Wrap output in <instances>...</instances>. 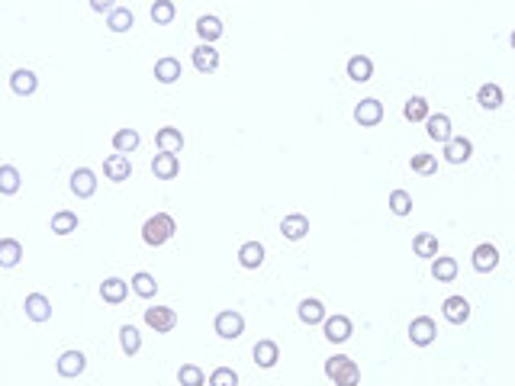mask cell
Returning <instances> with one entry per match:
<instances>
[{
    "label": "cell",
    "instance_id": "obj_1",
    "mask_svg": "<svg viewBox=\"0 0 515 386\" xmlns=\"http://www.w3.org/2000/svg\"><path fill=\"white\" fill-rule=\"evenodd\" d=\"M326 377H329L335 386H357V380H361V370H357V364L351 358H345V354H335V358L326 360Z\"/></svg>",
    "mask_w": 515,
    "mask_h": 386
},
{
    "label": "cell",
    "instance_id": "obj_2",
    "mask_svg": "<svg viewBox=\"0 0 515 386\" xmlns=\"http://www.w3.org/2000/svg\"><path fill=\"white\" fill-rule=\"evenodd\" d=\"M174 228L178 226H174V219H171L168 212H155V216L142 226V242L151 245V248H158V245H164V242H171Z\"/></svg>",
    "mask_w": 515,
    "mask_h": 386
},
{
    "label": "cell",
    "instance_id": "obj_3",
    "mask_svg": "<svg viewBox=\"0 0 515 386\" xmlns=\"http://www.w3.org/2000/svg\"><path fill=\"white\" fill-rule=\"evenodd\" d=\"M242 332H245V319H242V312H235V309H222L219 316H216V335H219V338L235 342Z\"/></svg>",
    "mask_w": 515,
    "mask_h": 386
},
{
    "label": "cell",
    "instance_id": "obj_4",
    "mask_svg": "<svg viewBox=\"0 0 515 386\" xmlns=\"http://www.w3.org/2000/svg\"><path fill=\"white\" fill-rule=\"evenodd\" d=\"M145 325L155 328V332H171L178 325V312L171 306H151V309H145Z\"/></svg>",
    "mask_w": 515,
    "mask_h": 386
},
{
    "label": "cell",
    "instance_id": "obj_5",
    "mask_svg": "<svg viewBox=\"0 0 515 386\" xmlns=\"http://www.w3.org/2000/svg\"><path fill=\"white\" fill-rule=\"evenodd\" d=\"M435 335H438V328L428 316L412 319V325H409V338H412V344H419V348H428V344L435 342Z\"/></svg>",
    "mask_w": 515,
    "mask_h": 386
},
{
    "label": "cell",
    "instance_id": "obj_6",
    "mask_svg": "<svg viewBox=\"0 0 515 386\" xmlns=\"http://www.w3.org/2000/svg\"><path fill=\"white\" fill-rule=\"evenodd\" d=\"M151 174L158 177V181H174V177L180 174L178 155H164V151H158V155L151 158Z\"/></svg>",
    "mask_w": 515,
    "mask_h": 386
},
{
    "label": "cell",
    "instance_id": "obj_7",
    "mask_svg": "<svg viewBox=\"0 0 515 386\" xmlns=\"http://www.w3.org/2000/svg\"><path fill=\"white\" fill-rule=\"evenodd\" d=\"M473 155V145L471 139H464V135H454L448 145H444V161L448 165H464V161H471Z\"/></svg>",
    "mask_w": 515,
    "mask_h": 386
},
{
    "label": "cell",
    "instance_id": "obj_8",
    "mask_svg": "<svg viewBox=\"0 0 515 386\" xmlns=\"http://www.w3.org/2000/svg\"><path fill=\"white\" fill-rule=\"evenodd\" d=\"M194 68L200 71V74H213V71L219 68V52H216L213 45L200 42L194 49Z\"/></svg>",
    "mask_w": 515,
    "mask_h": 386
},
{
    "label": "cell",
    "instance_id": "obj_9",
    "mask_svg": "<svg viewBox=\"0 0 515 386\" xmlns=\"http://www.w3.org/2000/svg\"><path fill=\"white\" fill-rule=\"evenodd\" d=\"M355 119L361 126H377L383 119V103H380V100H373V96L361 100V103L355 106Z\"/></svg>",
    "mask_w": 515,
    "mask_h": 386
},
{
    "label": "cell",
    "instance_id": "obj_10",
    "mask_svg": "<svg viewBox=\"0 0 515 386\" xmlns=\"http://www.w3.org/2000/svg\"><path fill=\"white\" fill-rule=\"evenodd\" d=\"M71 190L78 193L81 200H87V196L97 193V177H94L90 167H78V171H74V174H71Z\"/></svg>",
    "mask_w": 515,
    "mask_h": 386
},
{
    "label": "cell",
    "instance_id": "obj_11",
    "mask_svg": "<svg viewBox=\"0 0 515 386\" xmlns=\"http://www.w3.org/2000/svg\"><path fill=\"white\" fill-rule=\"evenodd\" d=\"M326 338L332 344H345L351 338V319L348 316H329L326 319Z\"/></svg>",
    "mask_w": 515,
    "mask_h": 386
},
{
    "label": "cell",
    "instance_id": "obj_12",
    "mask_svg": "<svg viewBox=\"0 0 515 386\" xmlns=\"http://www.w3.org/2000/svg\"><path fill=\"white\" fill-rule=\"evenodd\" d=\"M103 174L110 177V181H129L133 177V165H129V155H110L107 161H103Z\"/></svg>",
    "mask_w": 515,
    "mask_h": 386
},
{
    "label": "cell",
    "instance_id": "obj_13",
    "mask_svg": "<svg viewBox=\"0 0 515 386\" xmlns=\"http://www.w3.org/2000/svg\"><path fill=\"white\" fill-rule=\"evenodd\" d=\"M280 232H284V238H290V242H300V238H306V232H310V219H306L303 212H290V216H284V222H280Z\"/></svg>",
    "mask_w": 515,
    "mask_h": 386
},
{
    "label": "cell",
    "instance_id": "obj_14",
    "mask_svg": "<svg viewBox=\"0 0 515 386\" xmlns=\"http://www.w3.org/2000/svg\"><path fill=\"white\" fill-rule=\"evenodd\" d=\"M444 319L451 325H464L471 319V303L464 296H448L444 299Z\"/></svg>",
    "mask_w": 515,
    "mask_h": 386
},
{
    "label": "cell",
    "instance_id": "obj_15",
    "mask_svg": "<svg viewBox=\"0 0 515 386\" xmlns=\"http://www.w3.org/2000/svg\"><path fill=\"white\" fill-rule=\"evenodd\" d=\"M55 367H58V374H62V377H78V374H84V367H87V358H84V354L81 351H65L62 358H58V364H55Z\"/></svg>",
    "mask_w": 515,
    "mask_h": 386
},
{
    "label": "cell",
    "instance_id": "obj_16",
    "mask_svg": "<svg viewBox=\"0 0 515 386\" xmlns=\"http://www.w3.org/2000/svg\"><path fill=\"white\" fill-rule=\"evenodd\" d=\"M425 129H428V139L441 142V145H448V142L454 139V135H451V119H448L444 113L428 116V119H425Z\"/></svg>",
    "mask_w": 515,
    "mask_h": 386
},
{
    "label": "cell",
    "instance_id": "obj_17",
    "mask_svg": "<svg viewBox=\"0 0 515 386\" xmlns=\"http://www.w3.org/2000/svg\"><path fill=\"white\" fill-rule=\"evenodd\" d=\"M155 142H158V151H164V155H178V151L184 149V135H180V129H174V126L158 129Z\"/></svg>",
    "mask_w": 515,
    "mask_h": 386
},
{
    "label": "cell",
    "instance_id": "obj_18",
    "mask_svg": "<svg viewBox=\"0 0 515 386\" xmlns=\"http://www.w3.org/2000/svg\"><path fill=\"white\" fill-rule=\"evenodd\" d=\"M239 264L245 271H258L261 264H264V245L261 242H245L239 248Z\"/></svg>",
    "mask_w": 515,
    "mask_h": 386
},
{
    "label": "cell",
    "instance_id": "obj_19",
    "mask_svg": "<svg viewBox=\"0 0 515 386\" xmlns=\"http://www.w3.org/2000/svg\"><path fill=\"white\" fill-rule=\"evenodd\" d=\"M26 316L33 322H49L52 319V303L42 296V293H29L26 296Z\"/></svg>",
    "mask_w": 515,
    "mask_h": 386
},
{
    "label": "cell",
    "instance_id": "obj_20",
    "mask_svg": "<svg viewBox=\"0 0 515 386\" xmlns=\"http://www.w3.org/2000/svg\"><path fill=\"white\" fill-rule=\"evenodd\" d=\"M496 264H499V251L493 245H477V248H473V271L489 274V271H496Z\"/></svg>",
    "mask_w": 515,
    "mask_h": 386
},
{
    "label": "cell",
    "instance_id": "obj_21",
    "mask_svg": "<svg viewBox=\"0 0 515 386\" xmlns=\"http://www.w3.org/2000/svg\"><path fill=\"white\" fill-rule=\"evenodd\" d=\"M129 287L133 283H126V280H119V277H107V280L100 283V296H103V303H123L126 299V293H129Z\"/></svg>",
    "mask_w": 515,
    "mask_h": 386
},
{
    "label": "cell",
    "instance_id": "obj_22",
    "mask_svg": "<svg viewBox=\"0 0 515 386\" xmlns=\"http://www.w3.org/2000/svg\"><path fill=\"white\" fill-rule=\"evenodd\" d=\"M10 87L17 90L19 96H29V94H36L39 78L29 68H19V71H13V74H10Z\"/></svg>",
    "mask_w": 515,
    "mask_h": 386
},
{
    "label": "cell",
    "instance_id": "obj_23",
    "mask_svg": "<svg viewBox=\"0 0 515 386\" xmlns=\"http://www.w3.org/2000/svg\"><path fill=\"white\" fill-rule=\"evenodd\" d=\"M180 74H184V68H180V62L178 58H171V55H164V58L155 62V78H158L161 84H174Z\"/></svg>",
    "mask_w": 515,
    "mask_h": 386
},
{
    "label": "cell",
    "instance_id": "obj_24",
    "mask_svg": "<svg viewBox=\"0 0 515 386\" xmlns=\"http://www.w3.org/2000/svg\"><path fill=\"white\" fill-rule=\"evenodd\" d=\"M348 78L357 81V84H364V81L373 78V62L367 55H355V58H348Z\"/></svg>",
    "mask_w": 515,
    "mask_h": 386
},
{
    "label": "cell",
    "instance_id": "obj_25",
    "mask_svg": "<svg viewBox=\"0 0 515 386\" xmlns=\"http://www.w3.org/2000/svg\"><path fill=\"white\" fill-rule=\"evenodd\" d=\"M277 360H280V348H277V342L264 338V342L255 344V364L258 367H274Z\"/></svg>",
    "mask_w": 515,
    "mask_h": 386
},
{
    "label": "cell",
    "instance_id": "obj_26",
    "mask_svg": "<svg viewBox=\"0 0 515 386\" xmlns=\"http://www.w3.org/2000/svg\"><path fill=\"white\" fill-rule=\"evenodd\" d=\"M326 306H322L319 299H303L300 303V322H306V325H319V322H326Z\"/></svg>",
    "mask_w": 515,
    "mask_h": 386
},
{
    "label": "cell",
    "instance_id": "obj_27",
    "mask_svg": "<svg viewBox=\"0 0 515 386\" xmlns=\"http://www.w3.org/2000/svg\"><path fill=\"white\" fill-rule=\"evenodd\" d=\"M196 33H200V39H203L206 45H213L222 35V19L219 17H200L196 19Z\"/></svg>",
    "mask_w": 515,
    "mask_h": 386
},
{
    "label": "cell",
    "instance_id": "obj_28",
    "mask_svg": "<svg viewBox=\"0 0 515 386\" xmlns=\"http://www.w3.org/2000/svg\"><path fill=\"white\" fill-rule=\"evenodd\" d=\"M139 142H142V135L135 129H119L113 135V149H116V155H129V151L139 149Z\"/></svg>",
    "mask_w": 515,
    "mask_h": 386
},
{
    "label": "cell",
    "instance_id": "obj_29",
    "mask_svg": "<svg viewBox=\"0 0 515 386\" xmlns=\"http://www.w3.org/2000/svg\"><path fill=\"white\" fill-rule=\"evenodd\" d=\"M403 116H406L409 123H422V119H428V100L425 96H409L406 106H403Z\"/></svg>",
    "mask_w": 515,
    "mask_h": 386
},
{
    "label": "cell",
    "instance_id": "obj_30",
    "mask_svg": "<svg viewBox=\"0 0 515 386\" xmlns=\"http://www.w3.org/2000/svg\"><path fill=\"white\" fill-rule=\"evenodd\" d=\"M477 103L483 106V110H499V106H503V87H499V84H483V87L477 90Z\"/></svg>",
    "mask_w": 515,
    "mask_h": 386
},
{
    "label": "cell",
    "instance_id": "obj_31",
    "mask_svg": "<svg viewBox=\"0 0 515 386\" xmlns=\"http://www.w3.org/2000/svg\"><path fill=\"white\" fill-rule=\"evenodd\" d=\"M52 232L55 235H71V232H78V216H74L71 210H58L52 216Z\"/></svg>",
    "mask_w": 515,
    "mask_h": 386
},
{
    "label": "cell",
    "instance_id": "obj_32",
    "mask_svg": "<svg viewBox=\"0 0 515 386\" xmlns=\"http://www.w3.org/2000/svg\"><path fill=\"white\" fill-rule=\"evenodd\" d=\"M412 251H416L419 258H432V261H435L438 258V238L432 235V232H422V235L412 238Z\"/></svg>",
    "mask_w": 515,
    "mask_h": 386
},
{
    "label": "cell",
    "instance_id": "obj_33",
    "mask_svg": "<svg viewBox=\"0 0 515 386\" xmlns=\"http://www.w3.org/2000/svg\"><path fill=\"white\" fill-rule=\"evenodd\" d=\"M432 277H435L438 283H448L457 277V261L454 258H435L432 261Z\"/></svg>",
    "mask_w": 515,
    "mask_h": 386
},
{
    "label": "cell",
    "instance_id": "obj_34",
    "mask_svg": "<svg viewBox=\"0 0 515 386\" xmlns=\"http://www.w3.org/2000/svg\"><path fill=\"white\" fill-rule=\"evenodd\" d=\"M19 258H23V245H19L17 238H3L0 242V264L3 267H17Z\"/></svg>",
    "mask_w": 515,
    "mask_h": 386
},
{
    "label": "cell",
    "instance_id": "obj_35",
    "mask_svg": "<svg viewBox=\"0 0 515 386\" xmlns=\"http://www.w3.org/2000/svg\"><path fill=\"white\" fill-rule=\"evenodd\" d=\"M119 344H123L126 354L142 351V335H139V328H135V325H123V328H119Z\"/></svg>",
    "mask_w": 515,
    "mask_h": 386
},
{
    "label": "cell",
    "instance_id": "obj_36",
    "mask_svg": "<svg viewBox=\"0 0 515 386\" xmlns=\"http://www.w3.org/2000/svg\"><path fill=\"white\" fill-rule=\"evenodd\" d=\"M129 283H133L135 296H142V299H151L155 293H158V283H155V277H151V274H145V271H139Z\"/></svg>",
    "mask_w": 515,
    "mask_h": 386
},
{
    "label": "cell",
    "instance_id": "obj_37",
    "mask_svg": "<svg viewBox=\"0 0 515 386\" xmlns=\"http://www.w3.org/2000/svg\"><path fill=\"white\" fill-rule=\"evenodd\" d=\"M133 23H135L133 10H126V7H116L107 19V26L113 29V33H126V29H133Z\"/></svg>",
    "mask_w": 515,
    "mask_h": 386
},
{
    "label": "cell",
    "instance_id": "obj_38",
    "mask_svg": "<svg viewBox=\"0 0 515 386\" xmlns=\"http://www.w3.org/2000/svg\"><path fill=\"white\" fill-rule=\"evenodd\" d=\"M0 190L7 193V196L19 190V171H17L13 165H3V167H0Z\"/></svg>",
    "mask_w": 515,
    "mask_h": 386
},
{
    "label": "cell",
    "instance_id": "obj_39",
    "mask_svg": "<svg viewBox=\"0 0 515 386\" xmlns=\"http://www.w3.org/2000/svg\"><path fill=\"white\" fill-rule=\"evenodd\" d=\"M203 370L196 367V364H184V367L178 370V383L180 386H203Z\"/></svg>",
    "mask_w": 515,
    "mask_h": 386
},
{
    "label": "cell",
    "instance_id": "obj_40",
    "mask_svg": "<svg viewBox=\"0 0 515 386\" xmlns=\"http://www.w3.org/2000/svg\"><path fill=\"white\" fill-rule=\"evenodd\" d=\"M412 171L416 174H435V167H438V158L435 155H425V151H419V155H412Z\"/></svg>",
    "mask_w": 515,
    "mask_h": 386
},
{
    "label": "cell",
    "instance_id": "obj_41",
    "mask_svg": "<svg viewBox=\"0 0 515 386\" xmlns=\"http://www.w3.org/2000/svg\"><path fill=\"white\" fill-rule=\"evenodd\" d=\"M390 210L396 212V216H409V212H412V196H409L406 190H393L390 193Z\"/></svg>",
    "mask_w": 515,
    "mask_h": 386
},
{
    "label": "cell",
    "instance_id": "obj_42",
    "mask_svg": "<svg viewBox=\"0 0 515 386\" xmlns=\"http://www.w3.org/2000/svg\"><path fill=\"white\" fill-rule=\"evenodd\" d=\"M210 386H239V374L232 367H216L210 374Z\"/></svg>",
    "mask_w": 515,
    "mask_h": 386
},
{
    "label": "cell",
    "instance_id": "obj_43",
    "mask_svg": "<svg viewBox=\"0 0 515 386\" xmlns=\"http://www.w3.org/2000/svg\"><path fill=\"white\" fill-rule=\"evenodd\" d=\"M151 19H155V23H161V26H164V23H171V19H174V3H171V0H158V3L151 7Z\"/></svg>",
    "mask_w": 515,
    "mask_h": 386
},
{
    "label": "cell",
    "instance_id": "obj_44",
    "mask_svg": "<svg viewBox=\"0 0 515 386\" xmlns=\"http://www.w3.org/2000/svg\"><path fill=\"white\" fill-rule=\"evenodd\" d=\"M90 7L97 10V13H113V3H110V0H94V3H90Z\"/></svg>",
    "mask_w": 515,
    "mask_h": 386
},
{
    "label": "cell",
    "instance_id": "obj_45",
    "mask_svg": "<svg viewBox=\"0 0 515 386\" xmlns=\"http://www.w3.org/2000/svg\"><path fill=\"white\" fill-rule=\"evenodd\" d=\"M512 49H515V33H512Z\"/></svg>",
    "mask_w": 515,
    "mask_h": 386
}]
</instances>
